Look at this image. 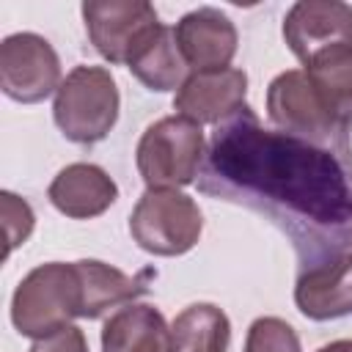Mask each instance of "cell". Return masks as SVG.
Wrapping results in <instances>:
<instances>
[{"instance_id": "52a82bcc", "label": "cell", "mask_w": 352, "mask_h": 352, "mask_svg": "<svg viewBox=\"0 0 352 352\" xmlns=\"http://www.w3.org/2000/svg\"><path fill=\"white\" fill-rule=\"evenodd\" d=\"M82 19L94 50L110 63H129L138 47L162 25L146 0H85Z\"/></svg>"}, {"instance_id": "ac0fdd59", "label": "cell", "mask_w": 352, "mask_h": 352, "mask_svg": "<svg viewBox=\"0 0 352 352\" xmlns=\"http://www.w3.org/2000/svg\"><path fill=\"white\" fill-rule=\"evenodd\" d=\"M231 322L212 302H192L170 322L168 352H228Z\"/></svg>"}, {"instance_id": "9c48e42d", "label": "cell", "mask_w": 352, "mask_h": 352, "mask_svg": "<svg viewBox=\"0 0 352 352\" xmlns=\"http://www.w3.org/2000/svg\"><path fill=\"white\" fill-rule=\"evenodd\" d=\"M283 38L300 63L330 47L352 44V6L341 0H300L283 16Z\"/></svg>"}, {"instance_id": "5bb4252c", "label": "cell", "mask_w": 352, "mask_h": 352, "mask_svg": "<svg viewBox=\"0 0 352 352\" xmlns=\"http://www.w3.org/2000/svg\"><path fill=\"white\" fill-rule=\"evenodd\" d=\"M170 327L146 302L121 305L102 327V352H168Z\"/></svg>"}, {"instance_id": "5b68a950", "label": "cell", "mask_w": 352, "mask_h": 352, "mask_svg": "<svg viewBox=\"0 0 352 352\" xmlns=\"http://www.w3.org/2000/svg\"><path fill=\"white\" fill-rule=\"evenodd\" d=\"M267 116L280 132L302 138L314 146L330 148L344 162L352 165V148H349V138H346L349 129H344L330 116V110L324 107V102L319 99L316 88L311 85V80L305 77L302 69H289L270 82Z\"/></svg>"}, {"instance_id": "277c9868", "label": "cell", "mask_w": 352, "mask_h": 352, "mask_svg": "<svg viewBox=\"0 0 352 352\" xmlns=\"http://www.w3.org/2000/svg\"><path fill=\"white\" fill-rule=\"evenodd\" d=\"M118 88L104 66H74L55 91L52 116L72 143H99L118 121Z\"/></svg>"}, {"instance_id": "4fadbf2b", "label": "cell", "mask_w": 352, "mask_h": 352, "mask_svg": "<svg viewBox=\"0 0 352 352\" xmlns=\"http://www.w3.org/2000/svg\"><path fill=\"white\" fill-rule=\"evenodd\" d=\"M47 195L60 214L72 220H91L110 209V204L118 198V187L104 168L94 162H72L58 170Z\"/></svg>"}, {"instance_id": "e0dca14e", "label": "cell", "mask_w": 352, "mask_h": 352, "mask_svg": "<svg viewBox=\"0 0 352 352\" xmlns=\"http://www.w3.org/2000/svg\"><path fill=\"white\" fill-rule=\"evenodd\" d=\"M74 264L80 270L82 297H85L82 319H96L104 311L118 308V305H129L140 294H146V283L140 278H132V275H126V272H121L104 261L80 258Z\"/></svg>"}, {"instance_id": "2e32d148", "label": "cell", "mask_w": 352, "mask_h": 352, "mask_svg": "<svg viewBox=\"0 0 352 352\" xmlns=\"http://www.w3.org/2000/svg\"><path fill=\"white\" fill-rule=\"evenodd\" d=\"M126 69L151 91H179L190 77V69L179 52L173 28L160 25L129 58Z\"/></svg>"}, {"instance_id": "ba28073f", "label": "cell", "mask_w": 352, "mask_h": 352, "mask_svg": "<svg viewBox=\"0 0 352 352\" xmlns=\"http://www.w3.org/2000/svg\"><path fill=\"white\" fill-rule=\"evenodd\" d=\"M60 60L38 33H11L0 44V88L22 104L47 99L60 88Z\"/></svg>"}, {"instance_id": "3957f363", "label": "cell", "mask_w": 352, "mask_h": 352, "mask_svg": "<svg viewBox=\"0 0 352 352\" xmlns=\"http://www.w3.org/2000/svg\"><path fill=\"white\" fill-rule=\"evenodd\" d=\"M204 154L206 138L201 124L176 113L154 121L140 135L135 160L146 190H179L195 182Z\"/></svg>"}, {"instance_id": "30bf717a", "label": "cell", "mask_w": 352, "mask_h": 352, "mask_svg": "<svg viewBox=\"0 0 352 352\" xmlns=\"http://www.w3.org/2000/svg\"><path fill=\"white\" fill-rule=\"evenodd\" d=\"M245 96L248 74L228 66L217 72H192L176 91L173 107L195 124H220L245 107Z\"/></svg>"}, {"instance_id": "9a60e30c", "label": "cell", "mask_w": 352, "mask_h": 352, "mask_svg": "<svg viewBox=\"0 0 352 352\" xmlns=\"http://www.w3.org/2000/svg\"><path fill=\"white\" fill-rule=\"evenodd\" d=\"M305 77L316 88L330 116L349 129L352 124V44L330 47L302 63Z\"/></svg>"}, {"instance_id": "8992f818", "label": "cell", "mask_w": 352, "mask_h": 352, "mask_svg": "<svg viewBox=\"0 0 352 352\" xmlns=\"http://www.w3.org/2000/svg\"><path fill=\"white\" fill-rule=\"evenodd\" d=\"M204 228L198 204L179 190H146L132 214V239L154 256H182L195 248Z\"/></svg>"}, {"instance_id": "7c38bea8", "label": "cell", "mask_w": 352, "mask_h": 352, "mask_svg": "<svg viewBox=\"0 0 352 352\" xmlns=\"http://www.w3.org/2000/svg\"><path fill=\"white\" fill-rule=\"evenodd\" d=\"M297 308L316 322L352 314V250L311 264L294 286Z\"/></svg>"}, {"instance_id": "d6986e66", "label": "cell", "mask_w": 352, "mask_h": 352, "mask_svg": "<svg viewBox=\"0 0 352 352\" xmlns=\"http://www.w3.org/2000/svg\"><path fill=\"white\" fill-rule=\"evenodd\" d=\"M245 352H302L294 327L278 316H261L250 324Z\"/></svg>"}, {"instance_id": "44dd1931", "label": "cell", "mask_w": 352, "mask_h": 352, "mask_svg": "<svg viewBox=\"0 0 352 352\" xmlns=\"http://www.w3.org/2000/svg\"><path fill=\"white\" fill-rule=\"evenodd\" d=\"M30 352H88V341L77 324H69V327H63L47 338L33 341Z\"/></svg>"}, {"instance_id": "8fae6325", "label": "cell", "mask_w": 352, "mask_h": 352, "mask_svg": "<svg viewBox=\"0 0 352 352\" xmlns=\"http://www.w3.org/2000/svg\"><path fill=\"white\" fill-rule=\"evenodd\" d=\"M179 52L192 72H217L228 69L231 58L236 55V28L234 22L217 8H195L184 14L173 28Z\"/></svg>"}, {"instance_id": "7a4b0ae2", "label": "cell", "mask_w": 352, "mask_h": 352, "mask_svg": "<svg viewBox=\"0 0 352 352\" xmlns=\"http://www.w3.org/2000/svg\"><path fill=\"white\" fill-rule=\"evenodd\" d=\"M85 297L77 264L50 261L30 270L11 297V322L25 338H47L82 316Z\"/></svg>"}, {"instance_id": "7402d4cb", "label": "cell", "mask_w": 352, "mask_h": 352, "mask_svg": "<svg viewBox=\"0 0 352 352\" xmlns=\"http://www.w3.org/2000/svg\"><path fill=\"white\" fill-rule=\"evenodd\" d=\"M316 352H352V338H338V341H330V344L319 346Z\"/></svg>"}, {"instance_id": "ffe728a7", "label": "cell", "mask_w": 352, "mask_h": 352, "mask_svg": "<svg viewBox=\"0 0 352 352\" xmlns=\"http://www.w3.org/2000/svg\"><path fill=\"white\" fill-rule=\"evenodd\" d=\"M0 209H3V231H6V256H11V250L19 248L30 236L36 214L25 198L8 190L0 192Z\"/></svg>"}, {"instance_id": "6da1fadb", "label": "cell", "mask_w": 352, "mask_h": 352, "mask_svg": "<svg viewBox=\"0 0 352 352\" xmlns=\"http://www.w3.org/2000/svg\"><path fill=\"white\" fill-rule=\"evenodd\" d=\"M206 154V192L256 201L286 220L346 231L352 239V165L336 151L264 129L245 104L217 124Z\"/></svg>"}]
</instances>
